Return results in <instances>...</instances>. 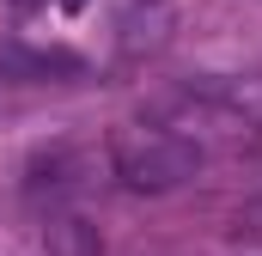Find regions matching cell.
I'll use <instances>...</instances> for the list:
<instances>
[{
    "instance_id": "obj_1",
    "label": "cell",
    "mask_w": 262,
    "mask_h": 256,
    "mask_svg": "<svg viewBox=\"0 0 262 256\" xmlns=\"http://www.w3.org/2000/svg\"><path fill=\"white\" fill-rule=\"evenodd\" d=\"M201 153L189 134H171V128L146 122V128H116L110 134V171L140 195H165V189H183L189 177L201 171Z\"/></svg>"
},
{
    "instance_id": "obj_2",
    "label": "cell",
    "mask_w": 262,
    "mask_h": 256,
    "mask_svg": "<svg viewBox=\"0 0 262 256\" xmlns=\"http://www.w3.org/2000/svg\"><path fill=\"white\" fill-rule=\"evenodd\" d=\"M85 61L73 49H37L25 37H0V86H43V79H73Z\"/></svg>"
},
{
    "instance_id": "obj_3",
    "label": "cell",
    "mask_w": 262,
    "mask_h": 256,
    "mask_svg": "<svg viewBox=\"0 0 262 256\" xmlns=\"http://www.w3.org/2000/svg\"><path fill=\"white\" fill-rule=\"evenodd\" d=\"M171 25H177L171 0H128V12H122V55H152V49H165Z\"/></svg>"
},
{
    "instance_id": "obj_4",
    "label": "cell",
    "mask_w": 262,
    "mask_h": 256,
    "mask_svg": "<svg viewBox=\"0 0 262 256\" xmlns=\"http://www.w3.org/2000/svg\"><path fill=\"white\" fill-rule=\"evenodd\" d=\"M43 250L49 256H104V238H98V226L85 220V214H49L43 220Z\"/></svg>"
},
{
    "instance_id": "obj_5",
    "label": "cell",
    "mask_w": 262,
    "mask_h": 256,
    "mask_svg": "<svg viewBox=\"0 0 262 256\" xmlns=\"http://www.w3.org/2000/svg\"><path fill=\"white\" fill-rule=\"evenodd\" d=\"M6 6H12V12H37L43 0H6Z\"/></svg>"
},
{
    "instance_id": "obj_6",
    "label": "cell",
    "mask_w": 262,
    "mask_h": 256,
    "mask_svg": "<svg viewBox=\"0 0 262 256\" xmlns=\"http://www.w3.org/2000/svg\"><path fill=\"white\" fill-rule=\"evenodd\" d=\"M61 6H67V12H85V0H61Z\"/></svg>"
}]
</instances>
